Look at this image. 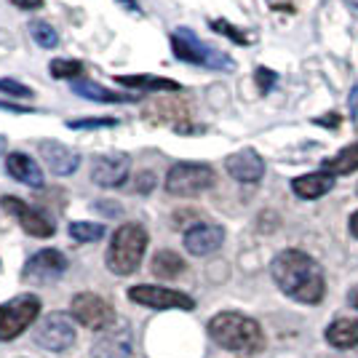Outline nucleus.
Wrapping results in <instances>:
<instances>
[{
	"instance_id": "obj_1",
	"label": "nucleus",
	"mask_w": 358,
	"mask_h": 358,
	"mask_svg": "<svg viewBox=\"0 0 358 358\" xmlns=\"http://www.w3.org/2000/svg\"><path fill=\"white\" fill-rule=\"evenodd\" d=\"M270 273H273L278 289L297 302L315 305L324 299V292H327L324 270L313 257H308L299 249H286L278 254L270 265Z\"/></svg>"
},
{
	"instance_id": "obj_2",
	"label": "nucleus",
	"mask_w": 358,
	"mask_h": 358,
	"mask_svg": "<svg viewBox=\"0 0 358 358\" xmlns=\"http://www.w3.org/2000/svg\"><path fill=\"white\" fill-rule=\"evenodd\" d=\"M209 334L224 350L241 356H257L265 350V334L254 318L241 313H220L209 321Z\"/></svg>"
},
{
	"instance_id": "obj_3",
	"label": "nucleus",
	"mask_w": 358,
	"mask_h": 358,
	"mask_svg": "<svg viewBox=\"0 0 358 358\" xmlns=\"http://www.w3.org/2000/svg\"><path fill=\"white\" fill-rule=\"evenodd\" d=\"M148 249V233L142 224H120L107 249V268L118 275H131Z\"/></svg>"
},
{
	"instance_id": "obj_4",
	"label": "nucleus",
	"mask_w": 358,
	"mask_h": 358,
	"mask_svg": "<svg viewBox=\"0 0 358 358\" xmlns=\"http://www.w3.org/2000/svg\"><path fill=\"white\" fill-rule=\"evenodd\" d=\"M171 48H174L177 59L182 62L201 64V67H209V70H236V62L230 54L203 43L190 27H177L171 32Z\"/></svg>"
},
{
	"instance_id": "obj_5",
	"label": "nucleus",
	"mask_w": 358,
	"mask_h": 358,
	"mask_svg": "<svg viewBox=\"0 0 358 358\" xmlns=\"http://www.w3.org/2000/svg\"><path fill=\"white\" fill-rule=\"evenodd\" d=\"M214 185V169L206 164H177L166 174V190L179 198H190Z\"/></svg>"
},
{
	"instance_id": "obj_6",
	"label": "nucleus",
	"mask_w": 358,
	"mask_h": 358,
	"mask_svg": "<svg viewBox=\"0 0 358 358\" xmlns=\"http://www.w3.org/2000/svg\"><path fill=\"white\" fill-rule=\"evenodd\" d=\"M41 313V302L32 294L14 297L0 305V340H16Z\"/></svg>"
},
{
	"instance_id": "obj_7",
	"label": "nucleus",
	"mask_w": 358,
	"mask_h": 358,
	"mask_svg": "<svg viewBox=\"0 0 358 358\" xmlns=\"http://www.w3.org/2000/svg\"><path fill=\"white\" fill-rule=\"evenodd\" d=\"M35 343L51 350V353H59V350H67L70 345L75 343V327L73 318L64 313H51L45 315L43 321L35 329Z\"/></svg>"
},
{
	"instance_id": "obj_8",
	"label": "nucleus",
	"mask_w": 358,
	"mask_h": 358,
	"mask_svg": "<svg viewBox=\"0 0 358 358\" xmlns=\"http://www.w3.org/2000/svg\"><path fill=\"white\" fill-rule=\"evenodd\" d=\"M73 315L83 327L94 329V331H102V329H107L115 321V310L102 297L89 294V292L73 297Z\"/></svg>"
},
{
	"instance_id": "obj_9",
	"label": "nucleus",
	"mask_w": 358,
	"mask_h": 358,
	"mask_svg": "<svg viewBox=\"0 0 358 358\" xmlns=\"http://www.w3.org/2000/svg\"><path fill=\"white\" fill-rule=\"evenodd\" d=\"M129 299L136 302V305H145V308H158V310H166V308H182V310H190L195 302L187 294L182 292H174V289H164V286H131L129 289Z\"/></svg>"
},
{
	"instance_id": "obj_10",
	"label": "nucleus",
	"mask_w": 358,
	"mask_h": 358,
	"mask_svg": "<svg viewBox=\"0 0 358 358\" xmlns=\"http://www.w3.org/2000/svg\"><path fill=\"white\" fill-rule=\"evenodd\" d=\"M0 206L8 211V214H14L16 220H19V224L24 227V233H30L35 238H51L54 236V222L45 217L43 211L27 206L24 201H19L14 195H3L0 198Z\"/></svg>"
},
{
	"instance_id": "obj_11",
	"label": "nucleus",
	"mask_w": 358,
	"mask_h": 358,
	"mask_svg": "<svg viewBox=\"0 0 358 358\" xmlns=\"http://www.w3.org/2000/svg\"><path fill=\"white\" fill-rule=\"evenodd\" d=\"M67 270V257L57 249H43L35 257L27 259L24 265V281H35V284H48V281H57L62 273Z\"/></svg>"
},
{
	"instance_id": "obj_12",
	"label": "nucleus",
	"mask_w": 358,
	"mask_h": 358,
	"mask_svg": "<svg viewBox=\"0 0 358 358\" xmlns=\"http://www.w3.org/2000/svg\"><path fill=\"white\" fill-rule=\"evenodd\" d=\"M224 241V230L220 224L201 222L193 224L187 233H185V249L195 257H206V254L217 252Z\"/></svg>"
},
{
	"instance_id": "obj_13",
	"label": "nucleus",
	"mask_w": 358,
	"mask_h": 358,
	"mask_svg": "<svg viewBox=\"0 0 358 358\" xmlns=\"http://www.w3.org/2000/svg\"><path fill=\"white\" fill-rule=\"evenodd\" d=\"M227 174L233 179H238V182H246V185H254V182H259L262 174H265V161L259 158V152L257 150H238V152H233L227 161Z\"/></svg>"
},
{
	"instance_id": "obj_14",
	"label": "nucleus",
	"mask_w": 358,
	"mask_h": 358,
	"mask_svg": "<svg viewBox=\"0 0 358 358\" xmlns=\"http://www.w3.org/2000/svg\"><path fill=\"white\" fill-rule=\"evenodd\" d=\"M131 356V327L120 324L113 331H105L94 348H91V358H129Z\"/></svg>"
},
{
	"instance_id": "obj_15",
	"label": "nucleus",
	"mask_w": 358,
	"mask_h": 358,
	"mask_svg": "<svg viewBox=\"0 0 358 358\" xmlns=\"http://www.w3.org/2000/svg\"><path fill=\"white\" fill-rule=\"evenodd\" d=\"M129 177V158L126 155H102L91 166V179L99 187H118Z\"/></svg>"
},
{
	"instance_id": "obj_16",
	"label": "nucleus",
	"mask_w": 358,
	"mask_h": 358,
	"mask_svg": "<svg viewBox=\"0 0 358 358\" xmlns=\"http://www.w3.org/2000/svg\"><path fill=\"white\" fill-rule=\"evenodd\" d=\"M38 150H41V155H43L45 166H48L54 174H59V177L73 174V171H78V166H80L78 152H73V150L59 145V142H41Z\"/></svg>"
},
{
	"instance_id": "obj_17",
	"label": "nucleus",
	"mask_w": 358,
	"mask_h": 358,
	"mask_svg": "<svg viewBox=\"0 0 358 358\" xmlns=\"http://www.w3.org/2000/svg\"><path fill=\"white\" fill-rule=\"evenodd\" d=\"M6 171H8L16 182L27 185V187H43V171H41L38 164L32 161L30 155H24V152H8V158H6Z\"/></svg>"
},
{
	"instance_id": "obj_18",
	"label": "nucleus",
	"mask_w": 358,
	"mask_h": 358,
	"mask_svg": "<svg viewBox=\"0 0 358 358\" xmlns=\"http://www.w3.org/2000/svg\"><path fill=\"white\" fill-rule=\"evenodd\" d=\"M294 193L305 201H313V198H321L327 195L331 187H334V174L329 171H315V174H305V177H297L292 182Z\"/></svg>"
},
{
	"instance_id": "obj_19",
	"label": "nucleus",
	"mask_w": 358,
	"mask_h": 358,
	"mask_svg": "<svg viewBox=\"0 0 358 358\" xmlns=\"http://www.w3.org/2000/svg\"><path fill=\"white\" fill-rule=\"evenodd\" d=\"M327 340L334 348H356L358 345V321L356 318H340L327 329Z\"/></svg>"
},
{
	"instance_id": "obj_20",
	"label": "nucleus",
	"mask_w": 358,
	"mask_h": 358,
	"mask_svg": "<svg viewBox=\"0 0 358 358\" xmlns=\"http://www.w3.org/2000/svg\"><path fill=\"white\" fill-rule=\"evenodd\" d=\"M73 94L83 96V99H91V102H134V96H123V94H115V91L105 89L99 83H91V80H75L73 83Z\"/></svg>"
},
{
	"instance_id": "obj_21",
	"label": "nucleus",
	"mask_w": 358,
	"mask_h": 358,
	"mask_svg": "<svg viewBox=\"0 0 358 358\" xmlns=\"http://www.w3.org/2000/svg\"><path fill=\"white\" fill-rule=\"evenodd\" d=\"M120 86H129L136 91H179L177 80L169 78H150V75H120L115 78Z\"/></svg>"
},
{
	"instance_id": "obj_22",
	"label": "nucleus",
	"mask_w": 358,
	"mask_h": 358,
	"mask_svg": "<svg viewBox=\"0 0 358 358\" xmlns=\"http://www.w3.org/2000/svg\"><path fill=\"white\" fill-rule=\"evenodd\" d=\"M356 169H358V142L356 145H348L334 158L324 161V171H329V174H350Z\"/></svg>"
},
{
	"instance_id": "obj_23",
	"label": "nucleus",
	"mask_w": 358,
	"mask_h": 358,
	"mask_svg": "<svg viewBox=\"0 0 358 358\" xmlns=\"http://www.w3.org/2000/svg\"><path fill=\"white\" fill-rule=\"evenodd\" d=\"M185 270V262H182V257L174 252H158L152 257V273L158 275V278H177L179 273Z\"/></svg>"
},
{
	"instance_id": "obj_24",
	"label": "nucleus",
	"mask_w": 358,
	"mask_h": 358,
	"mask_svg": "<svg viewBox=\"0 0 358 358\" xmlns=\"http://www.w3.org/2000/svg\"><path fill=\"white\" fill-rule=\"evenodd\" d=\"M105 236V227L94 222H70V238H75L78 243H91L99 241Z\"/></svg>"
},
{
	"instance_id": "obj_25",
	"label": "nucleus",
	"mask_w": 358,
	"mask_h": 358,
	"mask_svg": "<svg viewBox=\"0 0 358 358\" xmlns=\"http://www.w3.org/2000/svg\"><path fill=\"white\" fill-rule=\"evenodd\" d=\"M30 35L35 38V43L43 45V48H57L59 45V35H57V30L48 22H32Z\"/></svg>"
},
{
	"instance_id": "obj_26",
	"label": "nucleus",
	"mask_w": 358,
	"mask_h": 358,
	"mask_svg": "<svg viewBox=\"0 0 358 358\" xmlns=\"http://www.w3.org/2000/svg\"><path fill=\"white\" fill-rule=\"evenodd\" d=\"M48 70H51V75L54 78H78V75L83 73V64L75 59H54L51 64H48Z\"/></svg>"
},
{
	"instance_id": "obj_27",
	"label": "nucleus",
	"mask_w": 358,
	"mask_h": 358,
	"mask_svg": "<svg viewBox=\"0 0 358 358\" xmlns=\"http://www.w3.org/2000/svg\"><path fill=\"white\" fill-rule=\"evenodd\" d=\"M118 126L115 118H89V120H67V129H113Z\"/></svg>"
},
{
	"instance_id": "obj_28",
	"label": "nucleus",
	"mask_w": 358,
	"mask_h": 358,
	"mask_svg": "<svg viewBox=\"0 0 358 358\" xmlns=\"http://www.w3.org/2000/svg\"><path fill=\"white\" fill-rule=\"evenodd\" d=\"M0 91H6V94H11V96H19V99L32 96V89L22 86V83H16V80H11V78H0Z\"/></svg>"
},
{
	"instance_id": "obj_29",
	"label": "nucleus",
	"mask_w": 358,
	"mask_h": 358,
	"mask_svg": "<svg viewBox=\"0 0 358 358\" xmlns=\"http://www.w3.org/2000/svg\"><path fill=\"white\" fill-rule=\"evenodd\" d=\"M214 30L222 32V35H230V38H236L238 43H249V41H252V38H246V35L236 32V27H233V24H227V22H214Z\"/></svg>"
},
{
	"instance_id": "obj_30",
	"label": "nucleus",
	"mask_w": 358,
	"mask_h": 358,
	"mask_svg": "<svg viewBox=\"0 0 358 358\" xmlns=\"http://www.w3.org/2000/svg\"><path fill=\"white\" fill-rule=\"evenodd\" d=\"M257 78H259V89L262 91H268V86H273V80H275V75L270 73V70H265V67L257 70Z\"/></svg>"
},
{
	"instance_id": "obj_31",
	"label": "nucleus",
	"mask_w": 358,
	"mask_h": 358,
	"mask_svg": "<svg viewBox=\"0 0 358 358\" xmlns=\"http://www.w3.org/2000/svg\"><path fill=\"white\" fill-rule=\"evenodd\" d=\"M16 8H24V11H35L43 6V0H11Z\"/></svg>"
},
{
	"instance_id": "obj_32",
	"label": "nucleus",
	"mask_w": 358,
	"mask_h": 358,
	"mask_svg": "<svg viewBox=\"0 0 358 358\" xmlns=\"http://www.w3.org/2000/svg\"><path fill=\"white\" fill-rule=\"evenodd\" d=\"M350 233H353V236L358 238V211L353 214V217H350Z\"/></svg>"
},
{
	"instance_id": "obj_33",
	"label": "nucleus",
	"mask_w": 358,
	"mask_h": 358,
	"mask_svg": "<svg viewBox=\"0 0 358 358\" xmlns=\"http://www.w3.org/2000/svg\"><path fill=\"white\" fill-rule=\"evenodd\" d=\"M350 305H353V308L358 310V286L353 289V292H350Z\"/></svg>"
},
{
	"instance_id": "obj_34",
	"label": "nucleus",
	"mask_w": 358,
	"mask_h": 358,
	"mask_svg": "<svg viewBox=\"0 0 358 358\" xmlns=\"http://www.w3.org/2000/svg\"><path fill=\"white\" fill-rule=\"evenodd\" d=\"M8 150V142H6V136H0V155Z\"/></svg>"
},
{
	"instance_id": "obj_35",
	"label": "nucleus",
	"mask_w": 358,
	"mask_h": 358,
	"mask_svg": "<svg viewBox=\"0 0 358 358\" xmlns=\"http://www.w3.org/2000/svg\"><path fill=\"white\" fill-rule=\"evenodd\" d=\"M348 3H350V6H356V8H358V0H348Z\"/></svg>"
}]
</instances>
